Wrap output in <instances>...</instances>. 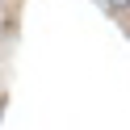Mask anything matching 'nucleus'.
I'll list each match as a JSON object with an SVG mask.
<instances>
[{
    "mask_svg": "<svg viewBox=\"0 0 130 130\" xmlns=\"http://www.w3.org/2000/svg\"><path fill=\"white\" fill-rule=\"evenodd\" d=\"M109 4H113V9H130V0H109Z\"/></svg>",
    "mask_w": 130,
    "mask_h": 130,
    "instance_id": "1",
    "label": "nucleus"
}]
</instances>
